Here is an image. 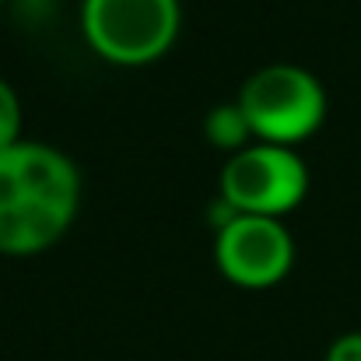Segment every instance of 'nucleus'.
<instances>
[{"label":"nucleus","mask_w":361,"mask_h":361,"mask_svg":"<svg viewBox=\"0 0 361 361\" xmlns=\"http://www.w3.org/2000/svg\"><path fill=\"white\" fill-rule=\"evenodd\" d=\"M81 172L71 154L42 140L0 151V252H42L74 225Z\"/></svg>","instance_id":"obj_1"},{"label":"nucleus","mask_w":361,"mask_h":361,"mask_svg":"<svg viewBox=\"0 0 361 361\" xmlns=\"http://www.w3.org/2000/svg\"><path fill=\"white\" fill-rule=\"evenodd\" d=\"M252 126L256 140L298 144L312 137L326 120V88L302 63H263L252 71L235 99Z\"/></svg>","instance_id":"obj_2"},{"label":"nucleus","mask_w":361,"mask_h":361,"mask_svg":"<svg viewBox=\"0 0 361 361\" xmlns=\"http://www.w3.org/2000/svg\"><path fill=\"white\" fill-rule=\"evenodd\" d=\"M179 0H81V32L88 46L123 67L165 56L179 35Z\"/></svg>","instance_id":"obj_3"},{"label":"nucleus","mask_w":361,"mask_h":361,"mask_svg":"<svg viewBox=\"0 0 361 361\" xmlns=\"http://www.w3.org/2000/svg\"><path fill=\"white\" fill-rule=\"evenodd\" d=\"M218 193L239 214L284 218L309 193V165L295 147L252 140L221 165Z\"/></svg>","instance_id":"obj_4"},{"label":"nucleus","mask_w":361,"mask_h":361,"mask_svg":"<svg viewBox=\"0 0 361 361\" xmlns=\"http://www.w3.org/2000/svg\"><path fill=\"white\" fill-rule=\"evenodd\" d=\"M214 263L239 288H270L288 277L295 263V239L281 218L235 214L214 232Z\"/></svg>","instance_id":"obj_5"},{"label":"nucleus","mask_w":361,"mask_h":361,"mask_svg":"<svg viewBox=\"0 0 361 361\" xmlns=\"http://www.w3.org/2000/svg\"><path fill=\"white\" fill-rule=\"evenodd\" d=\"M204 137H207L214 147L228 151V154H235V151L249 147V144L256 140V137H252V126H249L239 102H218V106L204 116Z\"/></svg>","instance_id":"obj_6"},{"label":"nucleus","mask_w":361,"mask_h":361,"mask_svg":"<svg viewBox=\"0 0 361 361\" xmlns=\"http://www.w3.org/2000/svg\"><path fill=\"white\" fill-rule=\"evenodd\" d=\"M21 140V102L11 81L0 78V151Z\"/></svg>","instance_id":"obj_7"},{"label":"nucleus","mask_w":361,"mask_h":361,"mask_svg":"<svg viewBox=\"0 0 361 361\" xmlns=\"http://www.w3.org/2000/svg\"><path fill=\"white\" fill-rule=\"evenodd\" d=\"M323 361H361V330H351V334L334 337Z\"/></svg>","instance_id":"obj_8"},{"label":"nucleus","mask_w":361,"mask_h":361,"mask_svg":"<svg viewBox=\"0 0 361 361\" xmlns=\"http://www.w3.org/2000/svg\"><path fill=\"white\" fill-rule=\"evenodd\" d=\"M0 4H4V0H0Z\"/></svg>","instance_id":"obj_9"}]
</instances>
